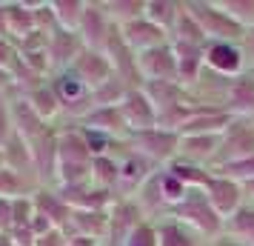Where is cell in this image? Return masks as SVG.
Returning a JSON list of instances; mask_svg holds the SVG:
<instances>
[{
	"label": "cell",
	"instance_id": "obj_45",
	"mask_svg": "<svg viewBox=\"0 0 254 246\" xmlns=\"http://www.w3.org/2000/svg\"><path fill=\"white\" fill-rule=\"evenodd\" d=\"M240 52H243V60H246V72L254 69V26L246 29V35L240 40Z\"/></svg>",
	"mask_w": 254,
	"mask_h": 246
},
{
	"label": "cell",
	"instance_id": "obj_50",
	"mask_svg": "<svg viewBox=\"0 0 254 246\" xmlns=\"http://www.w3.org/2000/svg\"><path fill=\"white\" fill-rule=\"evenodd\" d=\"M243 186V198H246V203H254V180H246V183H240Z\"/></svg>",
	"mask_w": 254,
	"mask_h": 246
},
{
	"label": "cell",
	"instance_id": "obj_30",
	"mask_svg": "<svg viewBox=\"0 0 254 246\" xmlns=\"http://www.w3.org/2000/svg\"><path fill=\"white\" fill-rule=\"evenodd\" d=\"M154 226H157V246H203L206 244L200 235L191 232L180 221H174L172 215L157 221Z\"/></svg>",
	"mask_w": 254,
	"mask_h": 246
},
{
	"label": "cell",
	"instance_id": "obj_26",
	"mask_svg": "<svg viewBox=\"0 0 254 246\" xmlns=\"http://www.w3.org/2000/svg\"><path fill=\"white\" fill-rule=\"evenodd\" d=\"M231 120L234 117L226 109H197V115L177 135L180 138H186V135H223V132L229 129Z\"/></svg>",
	"mask_w": 254,
	"mask_h": 246
},
{
	"label": "cell",
	"instance_id": "obj_49",
	"mask_svg": "<svg viewBox=\"0 0 254 246\" xmlns=\"http://www.w3.org/2000/svg\"><path fill=\"white\" fill-rule=\"evenodd\" d=\"M9 86H14V75L6 69H0V92H6Z\"/></svg>",
	"mask_w": 254,
	"mask_h": 246
},
{
	"label": "cell",
	"instance_id": "obj_2",
	"mask_svg": "<svg viewBox=\"0 0 254 246\" xmlns=\"http://www.w3.org/2000/svg\"><path fill=\"white\" fill-rule=\"evenodd\" d=\"M172 218L174 221H180L183 226H189L191 232H197L206 244L223 238V226H226V221H223V218L217 215V209L208 203V198H206L203 189H189V195H186V198L172 209Z\"/></svg>",
	"mask_w": 254,
	"mask_h": 246
},
{
	"label": "cell",
	"instance_id": "obj_5",
	"mask_svg": "<svg viewBox=\"0 0 254 246\" xmlns=\"http://www.w3.org/2000/svg\"><path fill=\"white\" fill-rule=\"evenodd\" d=\"M52 89H55V94H58L63 115L71 117V120H77V123H80L83 117L94 109L92 89H89V86H86V83H83L71 69L58 72L55 81H52Z\"/></svg>",
	"mask_w": 254,
	"mask_h": 246
},
{
	"label": "cell",
	"instance_id": "obj_16",
	"mask_svg": "<svg viewBox=\"0 0 254 246\" xmlns=\"http://www.w3.org/2000/svg\"><path fill=\"white\" fill-rule=\"evenodd\" d=\"M80 129L103 135V138H112V141H120V143L128 138V126L123 115H120V106H97V109H92L80 120Z\"/></svg>",
	"mask_w": 254,
	"mask_h": 246
},
{
	"label": "cell",
	"instance_id": "obj_28",
	"mask_svg": "<svg viewBox=\"0 0 254 246\" xmlns=\"http://www.w3.org/2000/svg\"><path fill=\"white\" fill-rule=\"evenodd\" d=\"M66 235H86L106 244L109 241V212H71Z\"/></svg>",
	"mask_w": 254,
	"mask_h": 246
},
{
	"label": "cell",
	"instance_id": "obj_17",
	"mask_svg": "<svg viewBox=\"0 0 254 246\" xmlns=\"http://www.w3.org/2000/svg\"><path fill=\"white\" fill-rule=\"evenodd\" d=\"M71 72L80 78L89 89H97V86H103L106 81H112L115 78V66H112V60L106 58V52H97V49H83L80 58L71 63Z\"/></svg>",
	"mask_w": 254,
	"mask_h": 246
},
{
	"label": "cell",
	"instance_id": "obj_51",
	"mask_svg": "<svg viewBox=\"0 0 254 246\" xmlns=\"http://www.w3.org/2000/svg\"><path fill=\"white\" fill-rule=\"evenodd\" d=\"M203 246H234V244H229L226 238H220V241H211V244H203Z\"/></svg>",
	"mask_w": 254,
	"mask_h": 246
},
{
	"label": "cell",
	"instance_id": "obj_42",
	"mask_svg": "<svg viewBox=\"0 0 254 246\" xmlns=\"http://www.w3.org/2000/svg\"><path fill=\"white\" fill-rule=\"evenodd\" d=\"M14 63H17V66L23 63L17 46H14L9 37H0V69H6V72H12V75H14Z\"/></svg>",
	"mask_w": 254,
	"mask_h": 246
},
{
	"label": "cell",
	"instance_id": "obj_19",
	"mask_svg": "<svg viewBox=\"0 0 254 246\" xmlns=\"http://www.w3.org/2000/svg\"><path fill=\"white\" fill-rule=\"evenodd\" d=\"M220 138L223 135H186V138H180L177 161L200 166V169H211L220 152Z\"/></svg>",
	"mask_w": 254,
	"mask_h": 246
},
{
	"label": "cell",
	"instance_id": "obj_25",
	"mask_svg": "<svg viewBox=\"0 0 254 246\" xmlns=\"http://www.w3.org/2000/svg\"><path fill=\"white\" fill-rule=\"evenodd\" d=\"M140 89H143L146 97L154 103L157 115L166 112V109H172V106L189 103V92H186V86H180L177 81H146Z\"/></svg>",
	"mask_w": 254,
	"mask_h": 246
},
{
	"label": "cell",
	"instance_id": "obj_1",
	"mask_svg": "<svg viewBox=\"0 0 254 246\" xmlns=\"http://www.w3.org/2000/svg\"><path fill=\"white\" fill-rule=\"evenodd\" d=\"M92 146L80 126L58 135V189L92 183Z\"/></svg>",
	"mask_w": 254,
	"mask_h": 246
},
{
	"label": "cell",
	"instance_id": "obj_23",
	"mask_svg": "<svg viewBox=\"0 0 254 246\" xmlns=\"http://www.w3.org/2000/svg\"><path fill=\"white\" fill-rule=\"evenodd\" d=\"M32 203H35V212L46 215L49 221L55 223V229H69V218H71V206L66 200L60 198L58 189H49V186H40L32 195Z\"/></svg>",
	"mask_w": 254,
	"mask_h": 246
},
{
	"label": "cell",
	"instance_id": "obj_12",
	"mask_svg": "<svg viewBox=\"0 0 254 246\" xmlns=\"http://www.w3.org/2000/svg\"><path fill=\"white\" fill-rule=\"evenodd\" d=\"M137 69H140L143 83L146 81H177V55H174L172 43L137 55Z\"/></svg>",
	"mask_w": 254,
	"mask_h": 246
},
{
	"label": "cell",
	"instance_id": "obj_21",
	"mask_svg": "<svg viewBox=\"0 0 254 246\" xmlns=\"http://www.w3.org/2000/svg\"><path fill=\"white\" fill-rule=\"evenodd\" d=\"M226 112L231 117L254 120V75L243 72L240 78L231 81V89L226 94Z\"/></svg>",
	"mask_w": 254,
	"mask_h": 246
},
{
	"label": "cell",
	"instance_id": "obj_38",
	"mask_svg": "<svg viewBox=\"0 0 254 246\" xmlns=\"http://www.w3.org/2000/svg\"><path fill=\"white\" fill-rule=\"evenodd\" d=\"M157 180H160V192H163V200L169 203V209H174V206L189 195V186H186L180 177H174L169 169H160V172H157Z\"/></svg>",
	"mask_w": 254,
	"mask_h": 246
},
{
	"label": "cell",
	"instance_id": "obj_9",
	"mask_svg": "<svg viewBox=\"0 0 254 246\" xmlns=\"http://www.w3.org/2000/svg\"><path fill=\"white\" fill-rule=\"evenodd\" d=\"M203 63L206 69L217 72L223 78H240L246 72L240 43H229V40H208L203 46Z\"/></svg>",
	"mask_w": 254,
	"mask_h": 246
},
{
	"label": "cell",
	"instance_id": "obj_39",
	"mask_svg": "<svg viewBox=\"0 0 254 246\" xmlns=\"http://www.w3.org/2000/svg\"><path fill=\"white\" fill-rule=\"evenodd\" d=\"M217 3L237 26H243V29L254 26V0H217Z\"/></svg>",
	"mask_w": 254,
	"mask_h": 246
},
{
	"label": "cell",
	"instance_id": "obj_53",
	"mask_svg": "<svg viewBox=\"0 0 254 246\" xmlns=\"http://www.w3.org/2000/svg\"><path fill=\"white\" fill-rule=\"evenodd\" d=\"M249 72H252V75H254V69H249Z\"/></svg>",
	"mask_w": 254,
	"mask_h": 246
},
{
	"label": "cell",
	"instance_id": "obj_31",
	"mask_svg": "<svg viewBox=\"0 0 254 246\" xmlns=\"http://www.w3.org/2000/svg\"><path fill=\"white\" fill-rule=\"evenodd\" d=\"M23 97H26V103L35 109V115L40 117L43 123H49L52 117H58L60 112H63L58 94L52 89V83H37V86H32V89L23 94Z\"/></svg>",
	"mask_w": 254,
	"mask_h": 246
},
{
	"label": "cell",
	"instance_id": "obj_46",
	"mask_svg": "<svg viewBox=\"0 0 254 246\" xmlns=\"http://www.w3.org/2000/svg\"><path fill=\"white\" fill-rule=\"evenodd\" d=\"M14 135V126H12V117H9V109L6 106H0V152H3V146L12 141Z\"/></svg>",
	"mask_w": 254,
	"mask_h": 246
},
{
	"label": "cell",
	"instance_id": "obj_47",
	"mask_svg": "<svg viewBox=\"0 0 254 246\" xmlns=\"http://www.w3.org/2000/svg\"><path fill=\"white\" fill-rule=\"evenodd\" d=\"M66 238H69V235L63 232V229H52L49 235L37 238L35 246H66Z\"/></svg>",
	"mask_w": 254,
	"mask_h": 246
},
{
	"label": "cell",
	"instance_id": "obj_7",
	"mask_svg": "<svg viewBox=\"0 0 254 246\" xmlns=\"http://www.w3.org/2000/svg\"><path fill=\"white\" fill-rule=\"evenodd\" d=\"M143 223H146V218H143V212L134 200L117 198L115 206L109 209V241H106V246H123Z\"/></svg>",
	"mask_w": 254,
	"mask_h": 246
},
{
	"label": "cell",
	"instance_id": "obj_8",
	"mask_svg": "<svg viewBox=\"0 0 254 246\" xmlns=\"http://www.w3.org/2000/svg\"><path fill=\"white\" fill-rule=\"evenodd\" d=\"M203 192H206L208 203L217 209V215L223 218V221H226V218H231V215H234V212L246 203V198H243V186L237 183V180L220 175V172H211V175L206 177Z\"/></svg>",
	"mask_w": 254,
	"mask_h": 246
},
{
	"label": "cell",
	"instance_id": "obj_32",
	"mask_svg": "<svg viewBox=\"0 0 254 246\" xmlns=\"http://www.w3.org/2000/svg\"><path fill=\"white\" fill-rule=\"evenodd\" d=\"M180 12H183V3H177V0H146V20L160 26L169 37L177 26Z\"/></svg>",
	"mask_w": 254,
	"mask_h": 246
},
{
	"label": "cell",
	"instance_id": "obj_52",
	"mask_svg": "<svg viewBox=\"0 0 254 246\" xmlns=\"http://www.w3.org/2000/svg\"><path fill=\"white\" fill-rule=\"evenodd\" d=\"M3 238H6V235H0V244H3Z\"/></svg>",
	"mask_w": 254,
	"mask_h": 246
},
{
	"label": "cell",
	"instance_id": "obj_44",
	"mask_svg": "<svg viewBox=\"0 0 254 246\" xmlns=\"http://www.w3.org/2000/svg\"><path fill=\"white\" fill-rule=\"evenodd\" d=\"M14 229V200L0 198V235Z\"/></svg>",
	"mask_w": 254,
	"mask_h": 246
},
{
	"label": "cell",
	"instance_id": "obj_18",
	"mask_svg": "<svg viewBox=\"0 0 254 246\" xmlns=\"http://www.w3.org/2000/svg\"><path fill=\"white\" fill-rule=\"evenodd\" d=\"M103 52H106V58L112 60L115 75L120 81H126L131 89L143 86V78H140V69H137V55L126 46V40L120 37V29H115V35L109 37V43H106Z\"/></svg>",
	"mask_w": 254,
	"mask_h": 246
},
{
	"label": "cell",
	"instance_id": "obj_27",
	"mask_svg": "<svg viewBox=\"0 0 254 246\" xmlns=\"http://www.w3.org/2000/svg\"><path fill=\"white\" fill-rule=\"evenodd\" d=\"M223 238L234 246H254V203H243L231 218H226Z\"/></svg>",
	"mask_w": 254,
	"mask_h": 246
},
{
	"label": "cell",
	"instance_id": "obj_15",
	"mask_svg": "<svg viewBox=\"0 0 254 246\" xmlns=\"http://www.w3.org/2000/svg\"><path fill=\"white\" fill-rule=\"evenodd\" d=\"M120 115L126 120L128 132H146V129H154L157 126V109L151 103L143 89H128V94L123 97L120 103Z\"/></svg>",
	"mask_w": 254,
	"mask_h": 246
},
{
	"label": "cell",
	"instance_id": "obj_41",
	"mask_svg": "<svg viewBox=\"0 0 254 246\" xmlns=\"http://www.w3.org/2000/svg\"><path fill=\"white\" fill-rule=\"evenodd\" d=\"M220 175L231 177V180H237V183H246V180H254V158H246V161H237V164H226L214 169Z\"/></svg>",
	"mask_w": 254,
	"mask_h": 246
},
{
	"label": "cell",
	"instance_id": "obj_48",
	"mask_svg": "<svg viewBox=\"0 0 254 246\" xmlns=\"http://www.w3.org/2000/svg\"><path fill=\"white\" fill-rule=\"evenodd\" d=\"M66 246H103V244L94 241V238H86V235H69L66 238Z\"/></svg>",
	"mask_w": 254,
	"mask_h": 246
},
{
	"label": "cell",
	"instance_id": "obj_11",
	"mask_svg": "<svg viewBox=\"0 0 254 246\" xmlns=\"http://www.w3.org/2000/svg\"><path fill=\"white\" fill-rule=\"evenodd\" d=\"M115 29H117V26L109 20V14H106L103 3H86V12H83L80 29H77V35H80L83 46L103 52L106 43H109V37L115 35Z\"/></svg>",
	"mask_w": 254,
	"mask_h": 246
},
{
	"label": "cell",
	"instance_id": "obj_3",
	"mask_svg": "<svg viewBox=\"0 0 254 246\" xmlns=\"http://www.w3.org/2000/svg\"><path fill=\"white\" fill-rule=\"evenodd\" d=\"M186 9L191 12L197 26L203 29L206 40H229V43H240L246 29L237 26L229 14L220 9L217 0H186Z\"/></svg>",
	"mask_w": 254,
	"mask_h": 246
},
{
	"label": "cell",
	"instance_id": "obj_10",
	"mask_svg": "<svg viewBox=\"0 0 254 246\" xmlns=\"http://www.w3.org/2000/svg\"><path fill=\"white\" fill-rule=\"evenodd\" d=\"M160 166H154L149 158L131 152L126 146V152L120 158V183H117V198H134L137 189L149 180Z\"/></svg>",
	"mask_w": 254,
	"mask_h": 246
},
{
	"label": "cell",
	"instance_id": "obj_4",
	"mask_svg": "<svg viewBox=\"0 0 254 246\" xmlns=\"http://www.w3.org/2000/svg\"><path fill=\"white\" fill-rule=\"evenodd\" d=\"M131 149V152L149 158L154 166H169L172 161H177V152H180V135L169 129H146V132H128V138L123 141Z\"/></svg>",
	"mask_w": 254,
	"mask_h": 246
},
{
	"label": "cell",
	"instance_id": "obj_6",
	"mask_svg": "<svg viewBox=\"0 0 254 246\" xmlns=\"http://www.w3.org/2000/svg\"><path fill=\"white\" fill-rule=\"evenodd\" d=\"M246 158H254V120L234 117L229 123V129L223 132V138H220V152L214 158L211 172L226 164L246 161Z\"/></svg>",
	"mask_w": 254,
	"mask_h": 246
},
{
	"label": "cell",
	"instance_id": "obj_54",
	"mask_svg": "<svg viewBox=\"0 0 254 246\" xmlns=\"http://www.w3.org/2000/svg\"><path fill=\"white\" fill-rule=\"evenodd\" d=\"M103 246H106V244H103Z\"/></svg>",
	"mask_w": 254,
	"mask_h": 246
},
{
	"label": "cell",
	"instance_id": "obj_29",
	"mask_svg": "<svg viewBox=\"0 0 254 246\" xmlns=\"http://www.w3.org/2000/svg\"><path fill=\"white\" fill-rule=\"evenodd\" d=\"M3 14H6V35L14 37V43H20L26 35L37 29L35 12L29 3H3Z\"/></svg>",
	"mask_w": 254,
	"mask_h": 246
},
{
	"label": "cell",
	"instance_id": "obj_37",
	"mask_svg": "<svg viewBox=\"0 0 254 246\" xmlns=\"http://www.w3.org/2000/svg\"><path fill=\"white\" fill-rule=\"evenodd\" d=\"M128 89H131V86H128L126 81H120V78L115 75L112 81H106L103 86H97V89L92 92L94 109H97V106H120V103H123V97L128 94Z\"/></svg>",
	"mask_w": 254,
	"mask_h": 246
},
{
	"label": "cell",
	"instance_id": "obj_22",
	"mask_svg": "<svg viewBox=\"0 0 254 246\" xmlns=\"http://www.w3.org/2000/svg\"><path fill=\"white\" fill-rule=\"evenodd\" d=\"M9 117H12L14 135L23 138L26 143H35L40 135L49 132V123H43V120L35 115V109L26 103V97H17V100L9 106Z\"/></svg>",
	"mask_w": 254,
	"mask_h": 246
},
{
	"label": "cell",
	"instance_id": "obj_14",
	"mask_svg": "<svg viewBox=\"0 0 254 246\" xmlns=\"http://www.w3.org/2000/svg\"><path fill=\"white\" fill-rule=\"evenodd\" d=\"M120 29V37L126 40V46L134 52V55H143L149 49H157V46H166L172 43V37L163 32L160 26H154L151 20H146V14L140 20H131L126 26H117Z\"/></svg>",
	"mask_w": 254,
	"mask_h": 246
},
{
	"label": "cell",
	"instance_id": "obj_34",
	"mask_svg": "<svg viewBox=\"0 0 254 246\" xmlns=\"http://www.w3.org/2000/svg\"><path fill=\"white\" fill-rule=\"evenodd\" d=\"M103 9L115 26H126L146 14V0H109L103 3Z\"/></svg>",
	"mask_w": 254,
	"mask_h": 246
},
{
	"label": "cell",
	"instance_id": "obj_20",
	"mask_svg": "<svg viewBox=\"0 0 254 246\" xmlns=\"http://www.w3.org/2000/svg\"><path fill=\"white\" fill-rule=\"evenodd\" d=\"M83 40L77 32H66V29H55L52 35H49V63H52V69L55 72H66L71 69V63L80 58L83 52Z\"/></svg>",
	"mask_w": 254,
	"mask_h": 246
},
{
	"label": "cell",
	"instance_id": "obj_43",
	"mask_svg": "<svg viewBox=\"0 0 254 246\" xmlns=\"http://www.w3.org/2000/svg\"><path fill=\"white\" fill-rule=\"evenodd\" d=\"M123 246H157V226L146 221L143 226H137V232L131 235Z\"/></svg>",
	"mask_w": 254,
	"mask_h": 246
},
{
	"label": "cell",
	"instance_id": "obj_24",
	"mask_svg": "<svg viewBox=\"0 0 254 246\" xmlns=\"http://www.w3.org/2000/svg\"><path fill=\"white\" fill-rule=\"evenodd\" d=\"M172 49H174V55H177V83L189 89L191 83H197V78L206 69V63H203V46L172 40Z\"/></svg>",
	"mask_w": 254,
	"mask_h": 246
},
{
	"label": "cell",
	"instance_id": "obj_13",
	"mask_svg": "<svg viewBox=\"0 0 254 246\" xmlns=\"http://www.w3.org/2000/svg\"><path fill=\"white\" fill-rule=\"evenodd\" d=\"M29 152H32V166L40 183H46L49 189L58 186V135L49 129L35 143H29Z\"/></svg>",
	"mask_w": 254,
	"mask_h": 246
},
{
	"label": "cell",
	"instance_id": "obj_33",
	"mask_svg": "<svg viewBox=\"0 0 254 246\" xmlns=\"http://www.w3.org/2000/svg\"><path fill=\"white\" fill-rule=\"evenodd\" d=\"M92 183L97 189L115 192L117 195V183H120V161L115 155H97L92 161Z\"/></svg>",
	"mask_w": 254,
	"mask_h": 246
},
{
	"label": "cell",
	"instance_id": "obj_40",
	"mask_svg": "<svg viewBox=\"0 0 254 246\" xmlns=\"http://www.w3.org/2000/svg\"><path fill=\"white\" fill-rule=\"evenodd\" d=\"M0 198L6 200H17V198H29L23 186V175L12 172L9 166L0 164Z\"/></svg>",
	"mask_w": 254,
	"mask_h": 246
},
{
	"label": "cell",
	"instance_id": "obj_36",
	"mask_svg": "<svg viewBox=\"0 0 254 246\" xmlns=\"http://www.w3.org/2000/svg\"><path fill=\"white\" fill-rule=\"evenodd\" d=\"M172 40H177V43H194V46H206L208 43L206 35H203V29L197 26L191 12L186 9V0H183V12L177 17V26H174V32H172Z\"/></svg>",
	"mask_w": 254,
	"mask_h": 246
},
{
	"label": "cell",
	"instance_id": "obj_35",
	"mask_svg": "<svg viewBox=\"0 0 254 246\" xmlns=\"http://www.w3.org/2000/svg\"><path fill=\"white\" fill-rule=\"evenodd\" d=\"M52 12H55L58 29L77 32L80 20H83V12H86V3L83 0H58V3H52Z\"/></svg>",
	"mask_w": 254,
	"mask_h": 246
}]
</instances>
